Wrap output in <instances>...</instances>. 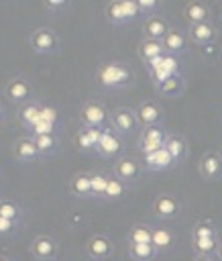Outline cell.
I'll use <instances>...</instances> for the list:
<instances>
[{"label": "cell", "instance_id": "7", "mask_svg": "<svg viewBox=\"0 0 222 261\" xmlns=\"http://www.w3.org/2000/svg\"><path fill=\"white\" fill-rule=\"evenodd\" d=\"M29 253L35 261H55L59 253V243L49 234H39L33 239Z\"/></svg>", "mask_w": 222, "mask_h": 261}, {"label": "cell", "instance_id": "16", "mask_svg": "<svg viewBox=\"0 0 222 261\" xmlns=\"http://www.w3.org/2000/svg\"><path fill=\"white\" fill-rule=\"evenodd\" d=\"M187 37H189L191 43L204 47V45H210V43L216 41L218 31H216V27H214L210 20H208V22H196V24H189Z\"/></svg>", "mask_w": 222, "mask_h": 261}, {"label": "cell", "instance_id": "45", "mask_svg": "<svg viewBox=\"0 0 222 261\" xmlns=\"http://www.w3.org/2000/svg\"><path fill=\"white\" fill-rule=\"evenodd\" d=\"M220 157H222V147H220Z\"/></svg>", "mask_w": 222, "mask_h": 261}, {"label": "cell", "instance_id": "1", "mask_svg": "<svg viewBox=\"0 0 222 261\" xmlns=\"http://www.w3.org/2000/svg\"><path fill=\"white\" fill-rule=\"evenodd\" d=\"M96 82L104 90L128 88L134 82V71L124 61H106L96 69Z\"/></svg>", "mask_w": 222, "mask_h": 261}, {"label": "cell", "instance_id": "13", "mask_svg": "<svg viewBox=\"0 0 222 261\" xmlns=\"http://www.w3.org/2000/svg\"><path fill=\"white\" fill-rule=\"evenodd\" d=\"M134 114H136V120H138V124H141L143 128H145V126H157V124H161V120H163V108H161L155 100H145V102H141V104L136 106Z\"/></svg>", "mask_w": 222, "mask_h": 261}, {"label": "cell", "instance_id": "44", "mask_svg": "<svg viewBox=\"0 0 222 261\" xmlns=\"http://www.w3.org/2000/svg\"><path fill=\"white\" fill-rule=\"evenodd\" d=\"M2 116H4V110H2V106H0V120H2Z\"/></svg>", "mask_w": 222, "mask_h": 261}, {"label": "cell", "instance_id": "8", "mask_svg": "<svg viewBox=\"0 0 222 261\" xmlns=\"http://www.w3.org/2000/svg\"><path fill=\"white\" fill-rule=\"evenodd\" d=\"M165 139H167V133H165V128L161 124H157V126H145L141 130V135H138L136 147L145 155V153H151V151L161 149L165 145Z\"/></svg>", "mask_w": 222, "mask_h": 261}, {"label": "cell", "instance_id": "28", "mask_svg": "<svg viewBox=\"0 0 222 261\" xmlns=\"http://www.w3.org/2000/svg\"><path fill=\"white\" fill-rule=\"evenodd\" d=\"M161 43H163V51L169 53V55L185 53V49H187V47H185V37H183L179 31H175V29H169Z\"/></svg>", "mask_w": 222, "mask_h": 261}, {"label": "cell", "instance_id": "43", "mask_svg": "<svg viewBox=\"0 0 222 261\" xmlns=\"http://www.w3.org/2000/svg\"><path fill=\"white\" fill-rule=\"evenodd\" d=\"M0 261H12L10 257H6V255H0Z\"/></svg>", "mask_w": 222, "mask_h": 261}, {"label": "cell", "instance_id": "31", "mask_svg": "<svg viewBox=\"0 0 222 261\" xmlns=\"http://www.w3.org/2000/svg\"><path fill=\"white\" fill-rule=\"evenodd\" d=\"M157 251L149 243H128V257L132 261H153Z\"/></svg>", "mask_w": 222, "mask_h": 261}, {"label": "cell", "instance_id": "41", "mask_svg": "<svg viewBox=\"0 0 222 261\" xmlns=\"http://www.w3.org/2000/svg\"><path fill=\"white\" fill-rule=\"evenodd\" d=\"M216 257H218V261H222V241L218 243V249H216Z\"/></svg>", "mask_w": 222, "mask_h": 261}, {"label": "cell", "instance_id": "24", "mask_svg": "<svg viewBox=\"0 0 222 261\" xmlns=\"http://www.w3.org/2000/svg\"><path fill=\"white\" fill-rule=\"evenodd\" d=\"M175 243V234L171 228L167 226H153V232H151V245L157 253H163V251H169Z\"/></svg>", "mask_w": 222, "mask_h": 261}, {"label": "cell", "instance_id": "25", "mask_svg": "<svg viewBox=\"0 0 222 261\" xmlns=\"http://www.w3.org/2000/svg\"><path fill=\"white\" fill-rule=\"evenodd\" d=\"M39 155L41 157H49V155H55L57 149H59V139L55 137V133H45V135H33L31 137Z\"/></svg>", "mask_w": 222, "mask_h": 261}, {"label": "cell", "instance_id": "33", "mask_svg": "<svg viewBox=\"0 0 222 261\" xmlns=\"http://www.w3.org/2000/svg\"><path fill=\"white\" fill-rule=\"evenodd\" d=\"M106 171H90V188H92V198L104 200V190H106V181H108Z\"/></svg>", "mask_w": 222, "mask_h": 261}, {"label": "cell", "instance_id": "35", "mask_svg": "<svg viewBox=\"0 0 222 261\" xmlns=\"http://www.w3.org/2000/svg\"><path fill=\"white\" fill-rule=\"evenodd\" d=\"M0 218L12 220V222H20V218H22V210H20V206H18L16 202L2 198V200H0Z\"/></svg>", "mask_w": 222, "mask_h": 261}, {"label": "cell", "instance_id": "17", "mask_svg": "<svg viewBox=\"0 0 222 261\" xmlns=\"http://www.w3.org/2000/svg\"><path fill=\"white\" fill-rule=\"evenodd\" d=\"M102 137V130L100 128H88V126H81L77 128V133L73 135V145L77 151L81 153H92L96 151V145Z\"/></svg>", "mask_w": 222, "mask_h": 261}, {"label": "cell", "instance_id": "14", "mask_svg": "<svg viewBox=\"0 0 222 261\" xmlns=\"http://www.w3.org/2000/svg\"><path fill=\"white\" fill-rule=\"evenodd\" d=\"M122 149H124L122 139H120L114 130L104 128V130H102V137H100V141H98V145H96V153L102 155L104 159H114L116 155L122 153Z\"/></svg>", "mask_w": 222, "mask_h": 261}, {"label": "cell", "instance_id": "6", "mask_svg": "<svg viewBox=\"0 0 222 261\" xmlns=\"http://www.w3.org/2000/svg\"><path fill=\"white\" fill-rule=\"evenodd\" d=\"M179 69H181V63H179L177 55H169V53H165L159 59H155L153 63H149V73L153 77V84H159L175 73H181Z\"/></svg>", "mask_w": 222, "mask_h": 261}, {"label": "cell", "instance_id": "30", "mask_svg": "<svg viewBox=\"0 0 222 261\" xmlns=\"http://www.w3.org/2000/svg\"><path fill=\"white\" fill-rule=\"evenodd\" d=\"M18 118L26 128H33L41 118V104L39 102H26L18 110Z\"/></svg>", "mask_w": 222, "mask_h": 261}, {"label": "cell", "instance_id": "3", "mask_svg": "<svg viewBox=\"0 0 222 261\" xmlns=\"http://www.w3.org/2000/svg\"><path fill=\"white\" fill-rule=\"evenodd\" d=\"M31 47L35 53L39 55H53L59 51L61 47V41H59V35L49 29V27H39L33 31L31 35Z\"/></svg>", "mask_w": 222, "mask_h": 261}, {"label": "cell", "instance_id": "34", "mask_svg": "<svg viewBox=\"0 0 222 261\" xmlns=\"http://www.w3.org/2000/svg\"><path fill=\"white\" fill-rule=\"evenodd\" d=\"M151 232H153V226L136 222L128 230V243H149L151 245Z\"/></svg>", "mask_w": 222, "mask_h": 261}, {"label": "cell", "instance_id": "22", "mask_svg": "<svg viewBox=\"0 0 222 261\" xmlns=\"http://www.w3.org/2000/svg\"><path fill=\"white\" fill-rule=\"evenodd\" d=\"M12 153H14V157H16L18 161H24V163L37 161V159L41 157L31 137H20V139H16L14 145H12Z\"/></svg>", "mask_w": 222, "mask_h": 261}, {"label": "cell", "instance_id": "2", "mask_svg": "<svg viewBox=\"0 0 222 261\" xmlns=\"http://www.w3.org/2000/svg\"><path fill=\"white\" fill-rule=\"evenodd\" d=\"M104 16L110 24H126V22L136 20L141 16V12H138L134 0H130V2H108L104 6Z\"/></svg>", "mask_w": 222, "mask_h": 261}, {"label": "cell", "instance_id": "18", "mask_svg": "<svg viewBox=\"0 0 222 261\" xmlns=\"http://www.w3.org/2000/svg\"><path fill=\"white\" fill-rule=\"evenodd\" d=\"M163 149L169 153V157L173 159L175 165L181 163V161H185V157H187V141H185V137H181L177 133L167 135Z\"/></svg>", "mask_w": 222, "mask_h": 261}, {"label": "cell", "instance_id": "5", "mask_svg": "<svg viewBox=\"0 0 222 261\" xmlns=\"http://www.w3.org/2000/svg\"><path fill=\"white\" fill-rule=\"evenodd\" d=\"M79 120H81V124L88 126V128H100V130H104L106 120H108V110H106L100 102L88 100V102H84L81 108H79Z\"/></svg>", "mask_w": 222, "mask_h": 261}, {"label": "cell", "instance_id": "21", "mask_svg": "<svg viewBox=\"0 0 222 261\" xmlns=\"http://www.w3.org/2000/svg\"><path fill=\"white\" fill-rule=\"evenodd\" d=\"M155 90L165 98H179L185 90V77H183V73H175V75L155 84Z\"/></svg>", "mask_w": 222, "mask_h": 261}, {"label": "cell", "instance_id": "38", "mask_svg": "<svg viewBox=\"0 0 222 261\" xmlns=\"http://www.w3.org/2000/svg\"><path fill=\"white\" fill-rule=\"evenodd\" d=\"M39 120H43V122L55 126V122H57V110L51 108V106H43V104H41V118H39Z\"/></svg>", "mask_w": 222, "mask_h": 261}, {"label": "cell", "instance_id": "19", "mask_svg": "<svg viewBox=\"0 0 222 261\" xmlns=\"http://www.w3.org/2000/svg\"><path fill=\"white\" fill-rule=\"evenodd\" d=\"M143 165H145L149 171H165V169H171L175 163H173V159L169 157V153L161 147V149H157V151L145 153V155H143Z\"/></svg>", "mask_w": 222, "mask_h": 261}, {"label": "cell", "instance_id": "10", "mask_svg": "<svg viewBox=\"0 0 222 261\" xmlns=\"http://www.w3.org/2000/svg\"><path fill=\"white\" fill-rule=\"evenodd\" d=\"M141 171H143V165L138 159L134 157H120L114 161V177H118L120 181H124L126 186L130 184H136L138 177H141Z\"/></svg>", "mask_w": 222, "mask_h": 261}, {"label": "cell", "instance_id": "37", "mask_svg": "<svg viewBox=\"0 0 222 261\" xmlns=\"http://www.w3.org/2000/svg\"><path fill=\"white\" fill-rule=\"evenodd\" d=\"M136 2V8L141 14H155V10L159 8V2L157 0H134Z\"/></svg>", "mask_w": 222, "mask_h": 261}, {"label": "cell", "instance_id": "36", "mask_svg": "<svg viewBox=\"0 0 222 261\" xmlns=\"http://www.w3.org/2000/svg\"><path fill=\"white\" fill-rule=\"evenodd\" d=\"M191 237L193 239H218V232L212 222H198L191 230Z\"/></svg>", "mask_w": 222, "mask_h": 261}, {"label": "cell", "instance_id": "11", "mask_svg": "<svg viewBox=\"0 0 222 261\" xmlns=\"http://www.w3.org/2000/svg\"><path fill=\"white\" fill-rule=\"evenodd\" d=\"M4 96L12 104H26L31 100V96H33V86L29 84L26 77L16 75V77L8 80V84L4 88Z\"/></svg>", "mask_w": 222, "mask_h": 261}, {"label": "cell", "instance_id": "20", "mask_svg": "<svg viewBox=\"0 0 222 261\" xmlns=\"http://www.w3.org/2000/svg\"><path fill=\"white\" fill-rule=\"evenodd\" d=\"M167 31H169V22L163 16H159V14H153V16H149L143 22V35H145V39L163 41V37L167 35Z\"/></svg>", "mask_w": 222, "mask_h": 261}, {"label": "cell", "instance_id": "39", "mask_svg": "<svg viewBox=\"0 0 222 261\" xmlns=\"http://www.w3.org/2000/svg\"><path fill=\"white\" fill-rule=\"evenodd\" d=\"M16 228H18V222H12V220H6V218H0V239L14 234V232H16Z\"/></svg>", "mask_w": 222, "mask_h": 261}, {"label": "cell", "instance_id": "27", "mask_svg": "<svg viewBox=\"0 0 222 261\" xmlns=\"http://www.w3.org/2000/svg\"><path fill=\"white\" fill-rule=\"evenodd\" d=\"M69 192L75 198H92L90 188V171H79L69 179Z\"/></svg>", "mask_w": 222, "mask_h": 261}, {"label": "cell", "instance_id": "4", "mask_svg": "<svg viewBox=\"0 0 222 261\" xmlns=\"http://www.w3.org/2000/svg\"><path fill=\"white\" fill-rule=\"evenodd\" d=\"M108 120H110V126L114 128V133L118 137L120 135H132L138 128V120H136L134 110L126 108V106H120V108H114L112 112H108Z\"/></svg>", "mask_w": 222, "mask_h": 261}, {"label": "cell", "instance_id": "29", "mask_svg": "<svg viewBox=\"0 0 222 261\" xmlns=\"http://www.w3.org/2000/svg\"><path fill=\"white\" fill-rule=\"evenodd\" d=\"M126 194H128V186L124 181H120L118 177L108 175L106 190H104V200L106 202H118V200L126 198Z\"/></svg>", "mask_w": 222, "mask_h": 261}, {"label": "cell", "instance_id": "32", "mask_svg": "<svg viewBox=\"0 0 222 261\" xmlns=\"http://www.w3.org/2000/svg\"><path fill=\"white\" fill-rule=\"evenodd\" d=\"M218 239H193L191 237V249L196 253V257H212L216 255L218 249Z\"/></svg>", "mask_w": 222, "mask_h": 261}, {"label": "cell", "instance_id": "12", "mask_svg": "<svg viewBox=\"0 0 222 261\" xmlns=\"http://www.w3.org/2000/svg\"><path fill=\"white\" fill-rule=\"evenodd\" d=\"M181 212V202L177 196L173 194H159L155 200H153V214L159 218V220H171L175 218L177 214Z\"/></svg>", "mask_w": 222, "mask_h": 261}, {"label": "cell", "instance_id": "26", "mask_svg": "<svg viewBox=\"0 0 222 261\" xmlns=\"http://www.w3.org/2000/svg\"><path fill=\"white\" fill-rule=\"evenodd\" d=\"M183 16L187 18L189 24L196 22H208L210 20V8L204 2H187L183 6Z\"/></svg>", "mask_w": 222, "mask_h": 261}, {"label": "cell", "instance_id": "9", "mask_svg": "<svg viewBox=\"0 0 222 261\" xmlns=\"http://www.w3.org/2000/svg\"><path fill=\"white\" fill-rule=\"evenodd\" d=\"M86 253L90 259L94 261H104V259H110L114 255V243L108 234H92L86 243Z\"/></svg>", "mask_w": 222, "mask_h": 261}, {"label": "cell", "instance_id": "15", "mask_svg": "<svg viewBox=\"0 0 222 261\" xmlns=\"http://www.w3.org/2000/svg\"><path fill=\"white\" fill-rule=\"evenodd\" d=\"M198 169L202 173L204 179L208 181H220L222 179V157L220 153L216 151H208L202 155L200 163H198Z\"/></svg>", "mask_w": 222, "mask_h": 261}, {"label": "cell", "instance_id": "42", "mask_svg": "<svg viewBox=\"0 0 222 261\" xmlns=\"http://www.w3.org/2000/svg\"><path fill=\"white\" fill-rule=\"evenodd\" d=\"M191 261H214L212 257H193Z\"/></svg>", "mask_w": 222, "mask_h": 261}, {"label": "cell", "instance_id": "23", "mask_svg": "<svg viewBox=\"0 0 222 261\" xmlns=\"http://www.w3.org/2000/svg\"><path fill=\"white\" fill-rule=\"evenodd\" d=\"M136 53H138L141 61H145L147 65L153 63L155 59H159L161 55H165V51H163V43H161V41H153V39H145V37H143V41L138 43Z\"/></svg>", "mask_w": 222, "mask_h": 261}, {"label": "cell", "instance_id": "40", "mask_svg": "<svg viewBox=\"0 0 222 261\" xmlns=\"http://www.w3.org/2000/svg\"><path fill=\"white\" fill-rule=\"evenodd\" d=\"M43 6H45V8H49V10H61V8H65V6H67V2L49 0V2H43Z\"/></svg>", "mask_w": 222, "mask_h": 261}]
</instances>
